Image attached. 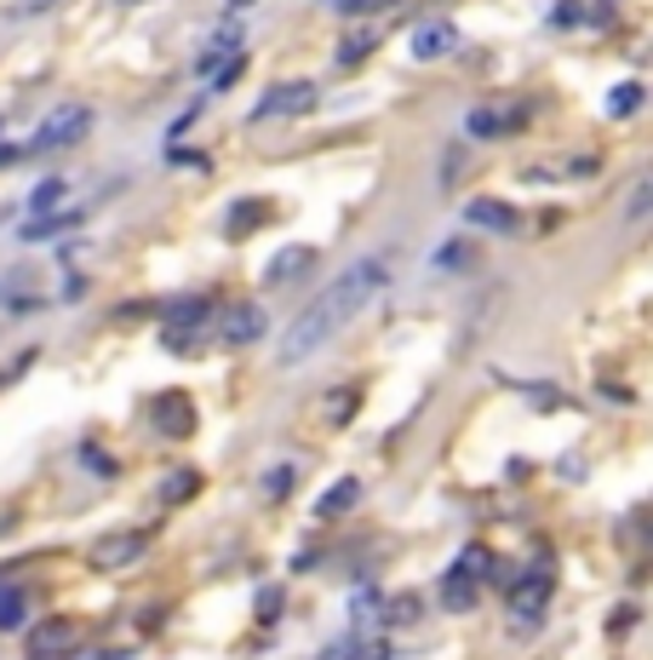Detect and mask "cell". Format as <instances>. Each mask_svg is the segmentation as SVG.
I'll use <instances>...</instances> for the list:
<instances>
[{"mask_svg":"<svg viewBox=\"0 0 653 660\" xmlns=\"http://www.w3.org/2000/svg\"><path fill=\"white\" fill-rule=\"evenodd\" d=\"M23 620H29V598H23V586H0V632H18Z\"/></svg>","mask_w":653,"mask_h":660,"instance_id":"obj_18","label":"cell"},{"mask_svg":"<svg viewBox=\"0 0 653 660\" xmlns=\"http://www.w3.org/2000/svg\"><path fill=\"white\" fill-rule=\"evenodd\" d=\"M282 488H293V466H282V471H269V494H282Z\"/></svg>","mask_w":653,"mask_h":660,"instance_id":"obj_32","label":"cell"},{"mask_svg":"<svg viewBox=\"0 0 653 660\" xmlns=\"http://www.w3.org/2000/svg\"><path fill=\"white\" fill-rule=\"evenodd\" d=\"M647 202H653V184H636V195H631V207H625V219H631V224H642Z\"/></svg>","mask_w":653,"mask_h":660,"instance_id":"obj_30","label":"cell"},{"mask_svg":"<svg viewBox=\"0 0 653 660\" xmlns=\"http://www.w3.org/2000/svg\"><path fill=\"white\" fill-rule=\"evenodd\" d=\"M465 219L476 230H493V236H516V224H522V213H516L510 202H493V195H470Z\"/></svg>","mask_w":653,"mask_h":660,"instance_id":"obj_7","label":"cell"},{"mask_svg":"<svg viewBox=\"0 0 653 660\" xmlns=\"http://www.w3.org/2000/svg\"><path fill=\"white\" fill-rule=\"evenodd\" d=\"M373 47H378V35H373V29H356V35L338 47V63H344V70H350V63H361V58H367Z\"/></svg>","mask_w":653,"mask_h":660,"instance_id":"obj_19","label":"cell"},{"mask_svg":"<svg viewBox=\"0 0 653 660\" xmlns=\"http://www.w3.org/2000/svg\"><path fill=\"white\" fill-rule=\"evenodd\" d=\"M144 551H150V535L121 528V535H103V540L92 546V563H98V569H126V563H137Z\"/></svg>","mask_w":653,"mask_h":660,"instance_id":"obj_4","label":"cell"},{"mask_svg":"<svg viewBox=\"0 0 653 660\" xmlns=\"http://www.w3.org/2000/svg\"><path fill=\"white\" fill-rule=\"evenodd\" d=\"M47 7H52V0H7L12 18H34V12H47Z\"/></svg>","mask_w":653,"mask_h":660,"instance_id":"obj_31","label":"cell"},{"mask_svg":"<svg viewBox=\"0 0 653 660\" xmlns=\"http://www.w3.org/2000/svg\"><path fill=\"white\" fill-rule=\"evenodd\" d=\"M7 161H23V150L18 144H0V167H7Z\"/></svg>","mask_w":653,"mask_h":660,"instance_id":"obj_33","label":"cell"},{"mask_svg":"<svg viewBox=\"0 0 653 660\" xmlns=\"http://www.w3.org/2000/svg\"><path fill=\"white\" fill-rule=\"evenodd\" d=\"M150 419H155V431H166V437H190L195 431V403L178 396V390H166V396L150 403Z\"/></svg>","mask_w":653,"mask_h":660,"instance_id":"obj_6","label":"cell"},{"mask_svg":"<svg viewBox=\"0 0 653 660\" xmlns=\"http://www.w3.org/2000/svg\"><path fill=\"white\" fill-rule=\"evenodd\" d=\"M361 649H367V643H361L356 632H344V638H338V643H327L316 660H361Z\"/></svg>","mask_w":653,"mask_h":660,"instance_id":"obj_25","label":"cell"},{"mask_svg":"<svg viewBox=\"0 0 653 660\" xmlns=\"http://www.w3.org/2000/svg\"><path fill=\"white\" fill-rule=\"evenodd\" d=\"M63 190H69L63 179H47V184H34V195H29V207H34V213H52V207L63 202Z\"/></svg>","mask_w":653,"mask_h":660,"instance_id":"obj_22","label":"cell"},{"mask_svg":"<svg viewBox=\"0 0 653 660\" xmlns=\"http://www.w3.org/2000/svg\"><path fill=\"white\" fill-rule=\"evenodd\" d=\"M516 121H522V115H510V110H470L465 132H470V139H504V132H516Z\"/></svg>","mask_w":653,"mask_h":660,"instance_id":"obj_14","label":"cell"},{"mask_svg":"<svg viewBox=\"0 0 653 660\" xmlns=\"http://www.w3.org/2000/svg\"><path fill=\"white\" fill-rule=\"evenodd\" d=\"M229 7H253V0H229Z\"/></svg>","mask_w":653,"mask_h":660,"instance_id":"obj_34","label":"cell"},{"mask_svg":"<svg viewBox=\"0 0 653 660\" xmlns=\"http://www.w3.org/2000/svg\"><path fill=\"white\" fill-rule=\"evenodd\" d=\"M309 264H316V247H282V253L269 258L264 282H269V287H287V282H298V276L309 271Z\"/></svg>","mask_w":653,"mask_h":660,"instance_id":"obj_13","label":"cell"},{"mask_svg":"<svg viewBox=\"0 0 653 660\" xmlns=\"http://www.w3.org/2000/svg\"><path fill=\"white\" fill-rule=\"evenodd\" d=\"M378 615H385V598H378V586H356V591H350V632H356L361 643L378 632V626H385Z\"/></svg>","mask_w":653,"mask_h":660,"instance_id":"obj_11","label":"cell"},{"mask_svg":"<svg viewBox=\"0 0 653 660\" xmlns=\"http://www.w3.org/2000/svg\"><path fill=\"white\" fill-rule=\"evenodd\" d=\"M264 311L258 305H229L224 311V345H253V339H264Z\"/></svg>","mask_w":653,"mask_h":660,"instance_id":"obj_12","label":"cell"},{"mask_svg":"<svg viewBox=\"0 0 653 660\" xmlns=\"http://www.w3.org/2000/svg\"><path fill=\"white\" fill-rule=\"evenodd\" d=\"M241 70H247V52H235V58H224L218 70H213V92H229L235 81H241Z\"/></svg>","mask_w":653,"mask_h":660,"instance_id":"obj_24","label":"cell"},{"mask_svg":"<svg viewBox=\"0 0 653 660\" xmlns=\"http://www.w3.org/2000/svg\"><path fill=\"white\" fill-rule=\"evenodd\" d=\"M544 603H550V569H533L510 598V626H533L544 615Z\"/></svg>","mask_w":653,"mask_h":660,"instance_id":"obj_5","label":"cell"},{"mask_svg":"<svg viewBox=\"0 0 653 660\" xmlns=\"http://www.w3.org/2000/svg\"><path fill=\"white\" fill-rule=\"evenodd\" d=\"M322 7H333V12H344V18H361V12H385V7H396V0H322Z\"/></svg>","mask_w":653,"mask_h":660,"instance_id":"obj_26","label":"cell"},{"mask_svg":"<svg viewBox=\"0 0 653 660\" xmlns=\"http://www.w3.org/2000/svg\"><path fill=\"white\" fill-rule=\"evenodd\" d=\"M258 213H264V202H235V207H229V236H247V230H258V224H264Z\"/></svg>","mask_w":653,"mask_h":660,"instance_id":"obj_20","label":"cell"},{"mask_svg":"<svg viewBox=\"0 0 653 660\" xmlns=\"http://www.w3.org/2000/svg\"><path fill=\"white\" fill-rule=\"evenodd\" d=\"M470 603H476V580L459 575V569H447V580H441V609H447V615H465Z\"/></svg>","mask_w":653,"mask_h":660,"instance_id":"obj_16","label":"cell"},{"mask_svg":"<svg viewBox=\"0 0 653 660\" xmlns=\"http://www.w3.org/2000/svg\"><path fill=\"white\" fill-rule=\"evenodd\" d=\"M390 271H396V253H390V247H385V253H361V258L344 264L322 299L293 316L287 339H282V362H287V368H304L309 356H322V351L344 334V327H350V322L378 299V293H385Z\"/></svg>","mask_w":653,"mask_h":660,"instance_id":"obj_1","label":"cell"},{"mask_svg":"<svg viewBox=\"0 0 653 660\" xmlns=\"http://www.w3.org/2000/svg\"><path fill=\"white\" fill-rule=\"evenodd\" d=\"M81 224V213H34L29 224H23V242H47V236H63V230H75Z\"/></svg>","mask_w":653,"mask_h":660,"instance_id":"obj_15","label":"cell"},{"mask_svg":"<svg viewBox=\"0 0 653 660\" xmlns=\"http://www.w3.org/2000/svg\"><path fill=\"white\" fill-rule=\"evenodd\" d=\"M356 500H361V483H356V477H344V483H333L322 500H316V517H344Z\"/></svg>","mask_w":653,"mask_h":660,"instance_id":"obj_17","label":"cell"},{"mask_svg":"<svg viewBox=\"0 0 653 660\" xmlns=\"http://www.w3.org/2000/svg\"><path fill=\"white\" fill-rule=\"evenodd\" d=\"M465 258H470V247H465V242H447V247L436 253L441 271H465ZM470 264H476V258H470Z\"/></svg>","mask_w":653,"mask_h":660,"instance_id":"obj_29","label":"cell"},{"mask_svg":"<svg viewBox=\"0 0 653 660\" xmlns=\"http://www.w3.org/2000/svg\"><path fill=\"white\" fill-rule=\"evenodd\" d=\"M81 643V626L75 620H47L41 632L29 638V660H58V654H69Z\"/></svg>","mask_w":653,"mask_h":660,"instance_id":"obj_8","label":"cell"},{"mask_svg":"<svg viewBox=\"0 0 653 660\" xmlns=\"http://www.w3.org/2000/svg\"><path fill=\"white\" fill-rule=\"evenodd\" d=\"M316 98H322L316 81H282V87H269V92L258 98L253 115H258V121H282V115L293 121V115H309V110H316Z\"/></svg>","mask_w":653,"mask_h":660,"instance_id":"obj_3","label":"cell"},{"mask_svg":"<svg viewBox=\"0 0 653 660\" xmlns=\"http://www.w3.org/2000/svg\"><path fill=\"white\" fill-rule=\"evenodd\" d=\"M419 598H396V603H385V615H378V620H385V626H412V620H419Z\"/></svg>","mask_w":653,"mask_h":660,"instance_id":"obj_23","label":"cell"},{"mask_svg":"<svg viewBox=\"0 0 653 660\" xmlns=\"http://www.w3.org/2000/svg\"><path fill=\"white\" fill-rule=\"evenodd\" d=\"M235 52H247V29L241 23H224V29H213V41H206V52L195 58V75H213L224 58H235Z\"/></svg>","mask_w":653,"mask_h":660,"instance_id":"obj_9","label":"cell"},{"mask_svg":"<svg viewBox=\"0 0 653 660\" xmlns=\"http://www.w3.org/2000/svg\"><path fill=\"white\" fill-rule=\"evenodd\" d=\"M453 569H459V575H470V580L481 586V580H488V569H493V557L481 551V546H470V551H459V563H453Z\"/></svg>","mask_w":653,"mask_h":660,"instance_id":"obj_21","label":"cell"},{"mask_svg":"<svg viewBox=\"0 0 653 660\" xmlns=\"http://www.w3.org/2000/svg\"><path fill=\"white\" fill-rule=\"evenodd\" d=\"M195 488H201V477H195V471H172V477H166V500L178 506V500H190Z\"/></svg>","mask_w":653,"mask_h":660,"instance_id":"obj_28","label":"cell"},{"mask_svg":"<svg viewBox=\"0 0 653 660\" xmlns=\"http://www.w3.org/2000/svg\"><path fill=\"white\" fill-rule=\"evenodd\" d=\"M636 104H642V87H636V81H625V87H619V92L608 98V115H631Z\"/></svg>","mask_w":653,"mask_h":660,"instance_id":"obj_27","label":"cell"},{"mask_svg":"<svg viewBox=\"0 0 653 660\" xmlns=\"http://www.w3.org/2000/svg\"><path fill=\"white\" fill-rule=\"evenodd\" d=\"M92 132V110L86 104H63L41 121V132H34V144L29 150H69V144H81Z\"/></svg>","mask_w":653,"mask_h":660,"instance_id":"obj_2","label":"cell"},{"mask_svg":"<svg viewBox=\"0 0 653 660\" xmlns=\"http://www.w3.org/2000/svg\"><path fill=\"white\" fill-rule=\"evenodd\" d=\"M453 47H459V29L447 23V18H436V23H419V29H412V58H419V63L447 58Z\"/></svg>","mask_w":653,"mask_h":660,"instance_id":"obj_10","label":"cell"}]
</instances>
